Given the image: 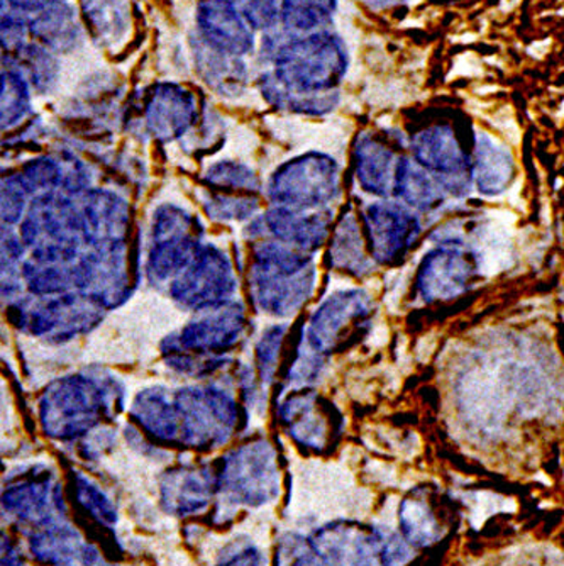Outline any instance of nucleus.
<instances>
[{
	"label": "nucleus",
	"mask_w": 564,
	"mask_h": 566,
	"mask_svg": "<svg viewBox=\"0 0 564 566\" xmlns=\"http://www.w3.org/2000/svg\"><path fill=\"white\" fill-rule=\"evenodd\" d=\"M254 301L276 316L295 313L314 289V269L305 256L283 243H264L253 254Z\"/></svg>",
	"instance_id": "obj_1"
},
{
	"label": "nucleus",
	"mask_w": 564,
	"mask_h": 566,
	"mask_svg": "<svg viewBox=\"0 0 564 566\" xmlns=\"http://www.w3.org/2000/svg\"><path fill=\"white\" fill-rule=\"evenodd\" d=\"M309 545L331 566H404L406 545L395 534L355 521H336L318 527Z\"/></svg>",
	"instance_id": "obj_2"
},
{
	"label": "nucleus",
	"mask_w": 564,
	"mask_h": 566,
	"mask_svg": "<svg viewBox=\"0 0 564 566\" xmlns=\"http://www.w3.org/2000/svg\"><path fill=\"white\" fill-rule=\"evenodd\" d=\"M109 396L88 378H65L51 385L41 400V424L44 432L60 441L76 440L87 434L109 415Z\"/></svg>",
	"instance_id": "obj_3"
},
{
	"label": "nucleus",
	"mask_w": 564,
	"mask_h": 566,
	"mask_svg": "<svg viewBox=\"0 0 564 566\" xmlns=\"http://www.w3.org/2000/svg\"><path fill=\"white\" fill-rule=\"evenodd\" d=\"M219 494L248 507H261L279 497L276 453L267 441H253L231 451L218 472Z\"/></svg>",
	"instance_id": "obj_4"
},
{
	"label": "nucleus",
	"mask_w": 564,
	"mask_h": 566,
	"mask_svg": "<svg viewBox=\"0 0 564 566\" xmlns=\"http://www.w3.org/2000/svg\"><path fill=\"white\" fill-rule=\"evenodd\" d=\"M180 416L181 444L210 450L224 444L238 424V409L231 396L218 389H192L175 399Z\"/></svg>",
	"instance_id": "obj_5"
},
{
	"label": "nucleus",
	"mask_w": 564,
	"mask_h": 566,
	"mask_svg": "<svg viewBox=\"0 0 564 566\" xmlns=\"http://www.w3.org/2000/svg\"><path fill=\"white\" fill-rule=\"evenodd\" d=\"M340 190V170L333 158L307 155L276 171L270 196L283 209L307 211L331 202Z\"/></svg>",
	"instance_id": "obj_6"
},
{
	"label": "nucleus",
	"mask_w": 564,
	"mask_h": 566,
	"mask_svg": "<svg viewBox=\"0 0 564 566\" xmlns=\"http://www.w3.org/2000/svg\"><path fill=\"white\" fill-rule=\"evenodd\" d=\"M416 164L435 178L445 192L463 197L473 182V161L455 129L445 124L426 127L412 138Z\"/></svg>",
	"instance_id": "obj_7"
},
{
	"label": "nucleus",
	"mask_w": 564,
	"mask_h": 566,
	"mask_svg": "<svg viewBox=\"0 0 564 566\" xmlns=\"http://www.w3.org/2000/svg\"><path fill=\"white\" fill-rule=\"evenodd\" d=\"M373 314L372 298L362 291L331 295L315 311L309 326V346L321 355L346 348L365 331Z\"/></svg>",
	"instance_id": "obj_8"
},
{
	"label": "nucleus",
	"mask_w": 564,
	"mask_h": 566,
	"mask_svg": "<svg viewBox=\"0 0 564 566\" xmlns=\"http://www.w3.org/2000/svg\"><path fill=\"white\" fill-rule=\"evenodd\" d=\"M2 511L19 524L40 527L60 523L65 514L62 485L48 470L12 480L2 494Z\"/></svg>",
	"instance_id": "obj_9"
},
{
	"label": "nucleus",
	"mask_w": 564,
	"mask_h": 566,
	"mask_svg": "<svg viewBox=\"0 0 564 566\" xmlns=\"http://www.w3.org/2000/svg\"><path fill=\"white\" fill-rule=\"evenodd\" d=\"M477 273V256L471 251L445 244L424 256L416 276L417 292L426 302L451 301L470 291Z\"/></svg>",
	"instance_id": "obj_10"
},
{
	"label": "nucleus",
	"mask_w": 564,
	"mask_h": 566,
	"mask_svg": "<svg viewBox=\"0 0 564 566\" xmlns=\"http://www.w3.org/2000/svg\"><path fill=\"white\" fill-rule=\"evenodd\" d=\"M365 228L372 259L382 265L406 259L420 234L419 219L397 202L372 203L365 212Z\"/></svg>",
	"instance_id": "obj_11"
},
{
	"label": "nucleus",
	"mask_w": 564,
	"mask_h": 566,
	"mask_svg": "<svg viewBox=\"0 0 564 566\" xmlns=\"http://www.w3.org/2000/svg\"><path fill=\"white\" fill-rule=\"evenodd\" d=\"M175 283L174 297L199 311L224 305L226 297L234 291L229 260L221 251L210 247L197 253Z\"/></svg>",
	"instance_id": "obj_12"
},
{
	"label": "nucleus",
	"mask_w": 564,
	"mask_h": 566,
	"mask_svg": "<svg viewBox=\"0 0 564 566\" xmlns=\"http://www.w3.org/2000/svg\"><path fill=\"white\" fill-rule=\"evenodd\" d=\"M28 548L44 566H113L79 530L62 521L34 530Z\"/></svg>",
	"instance_id": "obj_13"
},
{
	"label": "nucleus",
	"mask_w": 564,
	"mask_h": 566,
	"mask_svg": "<svg viewBox=\"0 0 564 566\" xmlns=\"http://www.w3.org/2000/svg\"><path fill=\"white\" fill-rule=\"evenodd\" d=\"M219 494L218 473L202 467H180L159 482V504L171 516H192L206 511Z\"/></svg>",
	"instance_id": "obj_14"
},
{
	"label": "nucleus",
	"mask_w": 564,
	"mask_h": 566,
	"mask_svg": "<svg viewBox=\"0 0 564 566\" xmlns=\"http://www.w3.org/2000/svg\"><path fill=\"white\" fill-rule=\"evenodd\" d=\"M243 327L244 317L238 305L212 307L209 316L181 329L180 338L171 345L180 346L188 355L222 353L236 345Z\"/></svg>",
	"instance_id": "obj_15"
},
{
	"label": "nucleus",
	"mask_w": 564,
	"mask_h": 566,
	"mask_svg": "<svg viewBox=\"0 0 564 566\" xmlns=\"http://www.w3.org/2000/svg\"><path fill=\"white\" fill-rule=\"evenodd\" d=\"M283 428L299 447L321 451L327 447L333 422L314 392H295L280 409Z\"/></svg>",
	"instance_id": "obj_16"
},
{
	"label": "nucleus",
	"mask_w": 564,
	"mask_h": 566,
	"mask_svg": "<svg viewBox=\"0 0 564 566\" xmlns=\"http://www.w3.org/2000/svg\"><path fill=\"white\" fill-rule=\"evenodd\" d=\"M94 302V301H92ZM92 302L79 295H62L59 298L41 302L36 308L22 311V319L33 334H50L53 338L66 339L85 329L94 321V311H88Z\"/></svg>",
	"instance_id": "obj_17"
},
{
	"label": "nucleus",
	"mask_w": 564,
	"mask_h": 566,
	"mask_svg": "<svg viewBox=\"0 0 564 566\" xmlns=\"http://www.w3.org/2000/svg\"><path fill=\"white\" fill-rule=\"evenodd\" d=\"M356 177L359 186L373 196L394 193L400 157L376 136H362L355 148Z\"/></svg>",
	"instance_id": "obj_18"
},
{
	"label": "nucleus",
	"mask_w": 564,
	"mask_h": 566,
	"mask_svg": "<svg viewBox=\"0 0 564 566\" xmlns=\"http://www.w3.org/2000/svg\"><path fill=\"white\" fill-rule=\"evenodd\" d=\"M514 158L509 149L490 136L478 135L474 145L473 178L478 190L485 196H500L514 180Z\"/></svg>",
	"instance_id": "obj_19"
},
{
	"label": "nucleus",
	"mask_w": 564,
	"mask_h": 566,
	"mask_svg": "<svg viewBox=\"0 0 564 566\" xmlns=\"http://www.w3.org/2000/svg\"><path fill=\"white\" fill-rule=\"evenodd\" d=\"M267 224L283 244L312 251L317 250L330 234L331 214L304 216L282 208L268 214Z\"/></svg>",
	"instance_id": "obj_20"
},
{
	"label": "nucleus",
	"mask_w": 564,
	"mask_h": 566,
	"mask_svg": "<svg viewBox=\"0 0 564 566\" xmlns=\"http://www.w3.org/2000/svg\"><path fill=\"white\" fill-rule=\"evenodd\" d=\"M134 421L149 436L164 443H180L181 429L177 402L164 392H145L133 406Z\"/></svg>",
	"instance_id": "obj_21"
},
{
	"label": "nucleus",
	"mask_w": 564,
	"mask_h": 566,
	"mask_svg": "<svg viewBox=\"0 0 564 566\" xmlns=\"http://www.w3.org/2000/svg\"><path fill=\"white\" fill-rule=\"evenodd\" d=\"M398 523L401 536L414 548H427L438 543L442 536L441 521L431 502L424 495L410 494L398 507Z\"/></svg>",
	"instance_id": "obj_22"
},
{
	"label": "nucleus",
	"mask_w": 564,
	"mask_h": 566,
	"mask_svg": "<svg viewBox=\"0 0 564 566\" xmlns=\"http://www.w3.org/2000/svg\"><path fill=\"white\" fill-rule=\"evenodd\" d=\"M394 196L422 212L435 211L445 202V190L435 178L404 157L398 161Z\"/></svg>",
	"instance_id": "obj_23"
},
{
	"label": "nucleus",
	"mask_w": 564,
	"mask_h": 566,
	"mask_svg": "<svg viewBox=\"0 0 564 566\" xmlns=\"http://www.w3.org/2000/svg\"><path fill=\"white\" fill-rule=\"evenodd\" d=\"M331 262L336 269L356 276L366 275L372 270V263L366 259L358 221L353 214H344L336 228L331 247Z\"/></svg>",
	"instance_id": "obj_24"
},
{
	"label": "nucleus",
	"mask_w": 564,
	"mask_h": 566,
	"mask_svg": "<svg viewBox=\"0 0 564 566\" xmlns=\"http://www.w3.org/2000/svg\"><path fill=\"white\" fill-rule=\"evenodd\" d=\"M73 486H75L76 504L84 509L85 514L105 530H113L119 520L117 507L101 486L80 473L73 479Z\"/></svg>",
	"instance_id": "obj_25"
},
{
	"label": "nucleus",
	"mask_w": 564,
	"mask_h": 566,
	"mask_svg": "<svg viewBox=\"0 0 564 566\" xmlns=\"http://www.w3.org/2000/svg\"><path fill=\"white\" fill-rule=\"evenodd\" d=\"M285 327H273L263 334L257 348L258 368L263 384H270L275 377L276 364H279L280 348H282Z\"/></svg>",
	"instance_id": "obj_26"
},
{
	"label": "nucleus",
	"mask_w": 564,
	"mask_h": 566,
	"mask_svg": "<svg viewBox=\"0 0 564 566\" xmlns=\"http://www.w3.org/2000/svg\"><path fill=\"white\" fill-rule=\"evenodd\" d=\"M218 566H267V558L257 546L241 545L222 555Z\"/></svg>",
	"instance_id": "obj_27"
},
{
	"label": "nucleus",
	"mask_w": 564,
	"mask_h": 566,
	"mask_svg": "<svg viewBox=\"0 0 564 566\" xmlns=\"http://www.w3.org/2000/svg\"><path fill=\"white\" fill-rule=\"evenodd\" d=\"M24 559H22L21 549L12 542L11 537H2V566H22Z\"/></svg>",
	"instance_id": "obj_28"
},
{
	"label": "nucleus",
	"mask_w": 564,
	"mask_h": 566,
	"mask_svg": "<svg viewBox=\"0 0 564 566\" xmlns=\"http://www.w3.org/2000/svg\"><path fill=\"white\" fill-rule=\"evenodd\" d=\"M289 566H331L326 559L318 556L317 553L312 549V546L309 545L305 548V552L297 553V555L292 556L290 559Z\"/></svg>",
	"instance_id": "obj_29"
}]
</instances>
